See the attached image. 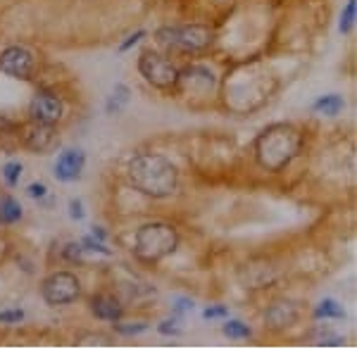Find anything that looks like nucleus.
<instances>
[{
  "mask_svg": "<svg viewBox=\"0 0 357 352\" xmlns=\"http://www.w3.org/2000/svg\"><path fill=\"white\" fill-rule=\"evenodd\" d=\"M79 255H82V245H74V243H69V245L65 247V259H72V262L82 264L84 259L79 257Z\"/></svg>",
  "mask_w": 357,
  "mask_h": 352,
  "instance_id": "393cba45",
  "label": "nucleus"
},
{
  "mask_svg": "<svg viewBox=\"0 0 357 352\" xmlns=\"http://www.w3.org/2000/svg\"><path fill=\"white\" fill-rule=\"evenodd\" d=\"M138 72L143 74L148 84L155 89H172L176 86L178 79V69L167 60L165 55L155 53V50H146L138 60Z\"/></svg>",
  "mask_w": 357,
  "mask_h": 352,
  "instance_id": "39448f33",
  "label": "nucleus"
},
{
  "mask_svg": "<svg viewBox=\"0 0 357 352\" xmlns=\"http://www.w3.org/2000/svg\"><path fill=\"white\" fill-rule=\"evenodd\" d=\"M24 309H0V324H17V321H24Z\"/></svg>",
  "mask_w": 357,
  "mask_h": 352,
  "instance_id": "6ab92c4d",
  "label": "nucleus"
},
{
  "mask_svg": "<svg viewBox=\"0 0 357 352\" xmlns=\"http://www.w3.org/2000/svg\"><path fill=\"white\" fill-rule=\"evenodd\" d=\"M22 219V205L10 195H0V227H10Z\"/></svg>",
  "mask_w": 357,
  "mask_h": 352,
  "instance_id": "ddd939ff",
  "label": "nucleus"
},
{
  "mask_svg": "<svg viewBox=\"0 0 357 352\" xmlns=\"http://www.w3.org/2000/svg\"><path fill=\"white\" fill-rule=\"evenodd\" d=\"M82 247H86V250H91V252H98V255H105V257H110V255H112L110 247H105V243H98V240H93L91 236H86Z\"/></svg>",
  "mask_w": 357,
  "mask_h": 352,
  "instance_id": "412c9836",
  "label": "nucleus"
},
{
  "mask_svg": "<svg viewBox=\"0 0 357 352\" xmlns=\"http://www.w3.org/2000/svg\"><path fill=\"white\" fill-rule=\"evenodd\" d=\"M69 215H72L74 222H82V219H84V205H82V200H72V203H69Z\"/></svg>",
  "mask_w": 357,
  "mask_h": 352,
  "instance_id": "a878e982",
  "label": "nucleus"
},
{
  "mask_svg": "<svg viewBox=\"0 0 357 352\" xmlns=\"http://www.w3.org/2000/svg\"><path fill=\"white\" fill-rule=\"evenodd\" d=\"M93 238H96V240H100V243H105V238H107V231L102 229V227H93Z\"/></svg>",
  "mask_w": 357,
  "mask_h": 352,
  "instance_id": "c756f323",
  "label": "nucleus"
},
{
  "mask_svg": "<svg viewBox=\"0 0 357 352\" xmlns=\"http://www.w3.org/2000/svg\"><path fill=\"white\" fill-rule=\"evenodd\" d=\"M43 300L53 307L60 305H72L74 300L82 296V284L72 271H55L53 276L43 281Z\"/></svg>",
  "mask_w": 357,
  "mask_h": 352,
  "instance_id": "423d86ee",
  "label": "nucleus"
},
{
  "mask_svg": "<svg viewBox=\"0 0 357 352\" xmlns=\"http://www.w3.org/2000/svg\"><path fill=\"white\" fill-rule=\"evenodd\" d=\"M298 321V305L291 300H276L264 312V324L272 331H286Z\"/></svg>",
  "mask_w": 357,
  "mask_h": 352,
  "instance_id": "1a4fd4ad",
  "label": "nucleus"
},
{
  "mask_svg": "<svg viewBox=\"0 0 357 352\" xmlns=\"http://www.w3.org/2000/svg\"><path fill=\"white\" fill-rule=\"evenodd\" d=\"M178 247V234L174 227L162 222L143 224L136 231V245L134 252L141 262H160V259L169 257Z\"/></svg>",
  "mask_w": 357,
  "mask_h": 352,
  "instance_id": "7ed1b4c3",
  "label": "nucleus"
},
{
  "mask_svg": "<svg viewBox=\"0 0 357 352\" xmlns=\"http://www.w3.org/2000/svg\"><path fill=\"white\" fill-rule=\"evenodd\" d=\"M20 174H22V164L20 162H8L3 167V176H5V181H8L10 186H17Z\"/></svg>",
  "mask_w": 357,
  "mask_h": 352,
  "instance_id": "aec40b11",
  "label": "nucleus"
},
{
  "mask_svg": "<svg viewBox=\"0 0 357 352\" xmlns=\"http://www.w3.org/2000/svg\"><path fill=\"white\" fill-rule=\"evenodd\" d=\"M86 164V155L79 148H67L60 155V160L55 162V176L60 181H77L84 171Z\"/></svg>",
  "mask_w": 357,
  "mask_h": 352,
  "instance_id": "9d476101",
  "label": "nucleus"
},
{
  "mask_svg": "<svg viewBox=\"0 0 357 352\" xmlns=\"http://www.w3.org/2000/svg\"><path fill=\"white\" fill-rule=\"evenodd\" d=\"M355 17H357V0H348L341 17V33H348L355 26Z\"/></svg>",
  "mask_w": 357,
  "mask_h": 352,
  "instance_id": "a211bd4d",
  "label": "nucleus"
},
{
  "mask_svg": "<svg viewBox=\"0 0 357 352\" xmlns=\"http://www.w3.org/2000/svg\"><path fill=\"white\" fill-rule=\"evenodd\" d=\"M158 328H160V333H165V336H176V333H178V324H176V319L162 321V324H160Z\"/></svg>",
  "mask_w": 357,
  "mask_h": 352,
  "instance_id": "cd10ccee",
  "label": "nucleus"
},
{
  "mask_svg": "<svg viewBox=\"0 0 357 352\" xmlns=\"http://www.w3.org/2000/svg\"><path fill=\"white\" fill-rule=\"evenodd\" d=\"M303 148V131L293 124H272L257 136L255 158L267 171H281Z\"/></svg>",
  "mask_w": 357,
  "mask_h": 352,
  "instance_id": "f03ea898",
  "label": "nucleus"
},
{
  "mask_svg": "<svg viewBox=\"0 0 357 352\" xmlns=\"http://www.w3.org/2000/svg\"><path fill=\"white\" fill-rule=\"evenodd\" d=\"M143 38H146V31H136V33H131V36L126 38V41H124L122 45H119V53H126V50H131L138 41H143Z\"/></svg>",
  "mask_w": 357,
  "mask_h": 352,
  "instance_id": "b1692460",
  "label": "nucleus"
},
{
  "mask_svg": "<svg viewBox=\"0 0 357 352\" xmlns=\"http://www.w3.org/2000/svg\"><path fill=\"white\" fill-rule=\"evenodd\" d=\"M91 312L100 321H119L124 314V307L110 293H98V296L91 298Z\"/></svg>",
  "mask_w": 357,
  "mask_h": 352,
  "instance_id": "9b49d317",
  "label": "nucleus"
},
{
  "mask_svg": "<svg viewBox=\"0 0 357 352\" xmlns=\"http://www.w3.org/2000/svg\"><path fill=\"white\" fill-rule=\"evenodd\" d=\"M26 193L31 195V198H36V200H41L48 195V188L43 186V183H31V186L26 188Z\"/></svg>",
  "mask_w": 357,
  "mask_h": 352,
  "instance_id": "bb28decb",
  "label": "nucleus"
},
{
  "mask_svg": "<svg viewBox=\"0 0 357 352\" xmlns=\"http://www.w3.org/2000/svg\"><path fill=\"white\" fill-rule=\"evenodd\" d=\"M158 43L169 45V48L186 50V53H200L207 50L215 41V33L210 26L203 24H188V26H162L155 31Z\"/></svg>",
  "mask_w": 357,
  "mask_h": 352,
  "instance_id": "20e7f679",
  "label": "nucleus"
},
{
  "mask_svg": "<svg viewBox=\"0 0 357 352\" xmlns=\"http://www.w3.org/2000/svg\"><path fill=\"white\" fill-rule=\"evenodd\" d=\"M33 67H36L33 65V55L26 48L13 45V48H5L0 53V69L15 79H29L33 74Z\"/></svg>",
  "mask_w": 357,
  "mask_h": 352,
  "instance_id": "0eeeda50",
  "label": "nucleus"
},
{
  "mask_svg": "<svg viewBox=\"0 0 357 352\" xmlns=\"http://www.w3.org/2000/svg\"><path fill=\"white\" fill-rule=\"evenodd\" d=\"M129 183L148 198H169L178 186L176 167L165 155L143 153L129 162Z\"/></svg>",
  "mask_w": 357,
  "mask_h": 352,
  "instance_id": "f257e3e1",
  "label": "nucleus"
},
{
  "mask_svg": "<svg viewBox=\"0 0 357 352\" xmlns=\"http://www.w3.org/2000/svg\"><path fill=\"white\" fill-rule=\"evenodd\" d=\"M317 319H345V309L333 300H321L319 307L314 309Z\"/></svg>",
  "mask_w": 357,
  "mask_h": 352,
  "instance_id": "dca6fc26",
  "label": "nucleus"
},
{
  "mask_svg": "<svg viewBox=\"0 0 357 352\" xmlns=\"http://www.w3.org/2000/svg\"><path fill=\"white\" fill-rule=\"evenodd\" d=\"M129 98H131L129 86H124V84L114 86V91H112L110 100H107V105H105V112H107V114H117L119 109L126 107V102H129Z\"/></svg>",
  "mask_w": 357,
  "mask_h": 352,
  "instance_id": "2eb2a0df",
  "label": "nucleus"
},
{
  "mask_svg": "<svg viewBox=\"0 0 357 352\" xmlns=\"http://www.w3.org/2000/svg\"><path fill=\"white\" fill-rule=\"evenodd\" d=\"M57 146V136L50 124H36L29 136V148L36 150V153H50Z\"/></svg>",
  "mask_w": 357,
  "mask_h": 352,
  "instance_id": "f8f14e48",
  "label": "nucleus"
},
{
  "mask_svg": "<svg viewBox=\"0 0 357 352\" xmlns=\"http://www.w3.org/2000/svg\"><path fill=\"white\" fill-rule=\"evenodd\" d=\"M174 309L181 314V312H188V309H193V300H188V298H178L176 303H174Z\"/></svg>",
  "mask_w": 357,
  "mask_h": 352,
  "instance_id": "c85d7f7f",
  "label": "nucleus"
},
{
  "mask_svg": "<svg viewBox=\"0 0 357 352\" xmlns=\"http://www.w3.org/2000/svg\"><path fill=\"white\" fill-rule=\"evenodd\" d=\"M224 336L243 340V338H250L252 331H250V326L243 324V321H229V324H224Z\"/></svg>",
  "mask_w": 357,
  "mask_h": 352,
  "instance_id": "f3484780",
  "label": "nucleus"
},
{
  "mask_svg": "<svg viewBox=\"0 0 357 352\" xmlns=\"http://www.w3.org/2000/svg\"><path fill=\"white\" fill-rule=\"evenodd\" d=\"M114 331L117 333H122V336H136V333H143V331H148V324L146 321H138V324H117L114 326Z\"/></svg>",
  "mask_w": 357,
  "mask_h": 352,
  "instance_id": "4be33fe9",
  "label": "nucleus"
},
{
  "mask_svg": "<svg viewBox=\"0 0 357 352\" xmlns=\"http://www.w3.org/2000/svg\"><path fill=\"white\" fill-rule=\"evenodd\" d=\"M31 117L36 119V124L55 126L62 117V100L50 91H38L31 100Z\"/></svg>",
  "mask_w": 357,
  "mask_h": 352,
  "instance_id": "6e6552de",
  "label": "nucleus"
},
{
  "mask_svg": "<svg viewBox=\"0 0 357 352\" xmlns=\"http://www.w3.org/2000/svg\"><path fill=\"white\" fill-rule=\"evenodd\" d=\"M229 314V307L227 305H212V307H207L203 312V316L205 319H222V316H227Z\"/></svg>",
  "mask_w": 357,
  "mask_h": 352,
  "instance_id": "5701e85b",
  "label": "nucleus"
},
{
  "mask_svg": "<svg viewBox=\"0 0 357 352\" xmlns=\"http://www.w3.org/2000/svg\"><path fill=\"white\" fill-rule=\"evenodd\" d=\"M343 107H345V100L341 95H324L312 105L314 112L326 114V117H336V114H341Z\"/></svg>",
  "mask_w": 357,
  "mask_h": 352,
  "instance_id": "4468645a",
  "label": "nucleus"
}]
</instances>
